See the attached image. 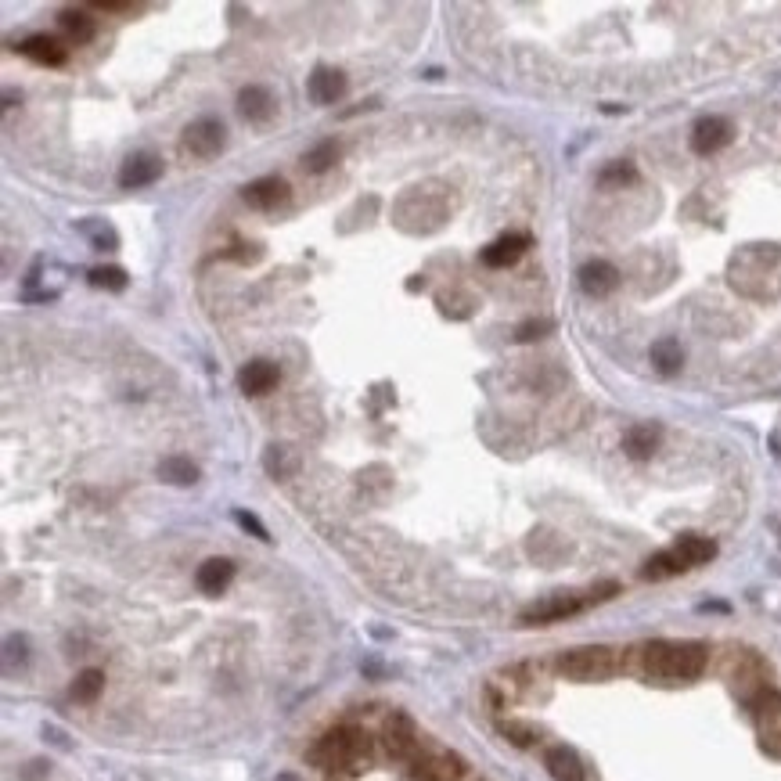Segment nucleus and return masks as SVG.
<instances>
[{
	"instance_id": "1",
	"label": "nucleus",
	"mask_w": 781,
	"mask_h": 781,
	"mask_svg": "<svg viewBox=\"0 0 781 781\" xmlns=\"http://www.w3.org/2000/svg\"><path fill=\"white\" fill-rule=\"evenodd\" d=\"M710 663L702 641H648L641 648V670L652 681H695Z\"/></svg>"
},
{
	"instance_id": "2",
	"label": "nucleus",
	"mask_w": 781,
	"mask_h": 781,
	"mask_svg": "<svg viewBox=\"0 0 781 781\" xmlns=\"http://www.w3.org/2000/svg\"><path fill=\"white\" fill-rule=\"evenodd\" d=\"M371 760V735L357 724H339L310 749V764L324 774H360Z\"/></svg>"
},
{
	"instance_id": "3",
	"label": "nucleus",
	"mask_w": 781,
	"mask_h": 781,
	"mask_svg": "<svg viewBox=\"0 0 781 781\" xmlns=\"http://www.w3.org/2000/svg\"><path fill=\"white\" fill-rule=\"evenodd\" d=\"M612 594H620V584H598L591 587L587 594H555V598H544V602L530 605V609L522 612L519 620L526 627H544V623H558V620H569L576 612L591 609V605L605 602Z\"/></svg>"
},
{
	"instance_id": "4",
	"label": "nucleus",
	"mask_w": 781,
	"mask_h": 781,
	"mask_svg": "<svg viewBox=\"0 0 781 781\" xmlns=\"http://www.w3.org/2000/svg\"><path fill=\"white\" fill-rule=\"evenodd\" d=\"M616 670H620V652L609 645H584L558 656V674L569 677V681H609Z\"/></svg>"
},
{
	"instance_id": "5",
	"label": "nucleus",
	"mask_w": 781,
	"mask_h": 781,
	"mask_svg": "<svg viewBox=\"0 0 781 781\" xmlns=\"http://www.w3.org/2000/svg\"><path fill=\"white\" fill-rule=\"evenodd\" d=\"M465 774V760L454 753H418L407 767L404 781H458Z\"/></svg>"
},
{
	"instance_id": "6",
	"label": "nucleus",
	"mask_w": 781,
	"mask_h": 781,
	"mask_svg": "<svg viewBox=\"0 0 781 781\" xmlns=\"http://www.w3.org/2000/svg\"><path fill=\"white\" fill-rule=\"evenodd\" d=\"M382 746L389 760H414L418 756V728L407 713H393L382 724Z\"/></svg>"
},
{
	"instance_id": "7",
	"label": "nucleus",
	"mask_w": 781,
	"mask_h": 781,
	"mask_svg": "<svg viewBox=\"0 0 781 781\" xmlns=\"http://www.w3.org/2000/svg\"><path fill=\"white\" fill-rule=\"evenodd\" d=\"M224 134L227 130L220 119L202 116L184 130V148H188L191 155H198V159H213V155H220V148H224Z\"/></svg>"
},
{
	"instance_id": "8",
	"label": "nucleus",
	"mask_w": 781,
	"mask_h": 781,
	"mask_svg": "<svg viewBox=\"0 0 781 781\" xmlns=\"http://www.w3.org/2000/svg\"><path fill=\"white\" fill-rule=\"evenodd\" d=\"M731 137H735V130H731L728 119L706 116L692 126V152L695 155H713V152H720V148H728Z\"/></svg>"
},
{
	"instance_id": "9",
	"label": "nucleus",
	"mask_w": 781,
	"mask_h": 781,
	"mask_svg": "<svg viewBox=\"0 0 781 781\" xmlns=\"http://www.w3.org/2000/svg\"><path fill=\"white\" fill-rule=\"evenodd\" d=\"M242 198L252 209L270 213V209H278L288 202V184L281 177H260V180H252V184H245Z\"/></svg>"
},
{
	"instance_id": "10",
	"label": "nucleus",
	"mask_w": 781,
	"mask_h": 781,
	"mask_svg": "<svg viewBox=\"0 0 781 781\" xmlns=\"http://www.w3.org/2000/svg\"><path fill=\"white\" fill-rule=\"evenodd\" d=\"M18 54H26L29 62H36V65H65L69 62V47H65L58 36H47V33L26 36V40L18 44Z\"/></svg>"
},
{
	"instance_id": "11",
	"label": "nucleus",
	"mask_w": 781,
	"mask_h": 781,
	"mask_svg": "<svg viewBox=\"0 0 781 781\" xmlns=\"http://www.w3.org/2000/svg\"><path fill=\"white\" fill-rule=\"evenodd\" d=\"M162 177V159L155 155H130L119 170V188L134 191V188H148Z\"/></svg>"
},
{
	"instance_id": "12",
	"label": "nucleus",
	"mask_w": 781,
	"mask_h": 781,
	"mask_svg": "<svg viewBox=\"0 0 781 781\" xmlns=\"http://www.w3.org/2000/svg\"><path fill=\"white\" fill-rule=\"evenodd\" d=\"M530 234H501L497 242H490L483 249V256L479 260L486 263V267H494V270H501V267H512L515 260H519L522 252L530 249Z\"/></svg>"
},
{
	"instance_id": "13",
	"label": "nucleus",
	"mask_w": 781,
	"mask_h": 781,
	"mask_svg": "<svg viewBox=\"0 0 781 781\" xmlns=\"http://www.w3.org/2000/svg\"><path fill=\"white\" fill-rule=\"evenodd\" d=\"M576 278H580V288H584L587 296L602 299V296H609L612 288L620 285V270L612 267V263H605V260H591V263L580 267Z\"/></svg>"
},
{
	"instance_id": "14",
	"label": "nucleus",
	"mask_w": 781,
	"mask_h": 781,
	"mask_svg": "<svg viewBox=\"0 0 781 781\" xmlns=\"http://www.w3.org/2000/svg\"><path fill=\"white\" fill-rule=\"evenodd\" d=\"M278 364L270 360H249L242 371H238V386H242L245 396H263L278 386Z\"/></svg>"
},
{
	"instance_id": "15",
	"label": "nucleus",
	"mask_w": 781,
	"mask_h": 781,
	"mask_svg": "<svg viewBox=\"0 0 781 781\" xmlns=\"http://www.w3.org/2000/svg\"><path fill=\"white\" fill-rule=\"evenodd\" d=\"M659 440H663V429H659L656 422H638V425H630L627 436H623V450H627V458L648 461L656 454Z\"/></svg>"
},
{
	"instance_id": "16",
	"label": "nucleus",
	"mask_w": 781,
	"mask_h": 781,
	"mask_svg": "<svg viewBox=\"0 0 781 781\" xmlns=\"http://www.w3.org/2000/svg\"><path fill=\"white\" fill-rule=\"evenodd\" d=\"M346 94V76L339 69H328V65H317L314 76H310V98L317 105H335V101Z\"/></svg>"
},
{
	"instance_id": "17",
	"label": "nucleus",
	"mask_w": 781,
	"mask_h": 781,
	"mask_svg": "<svg viewBox=\"0 0 781 781\" xmlns=\"http://www.w3.org/2000/svg\"><path fill=\"white\" fill-rule=\"evenodd\" d=\"M234 580V562L231 558H206L195 573V584L202 594H220Z\"/></svg>"
},
{
	"instance_id": "18",
	"label": "nucleus",
	"mask_w": 781,
	"mask_h": 781,
	"mask_svg": "<svg viewBox=\"0 0 781 781\" xmlns=\"http://www.w3.org/2000/svg\"><path fill=\"white\" fill-rule=\"evenodd\" d=\"M238 112H242L249 123H267V119L274 116V98H270V90L260 87V83L242 87L238 90Z\"/></svg>"
},
{
	"instance_id": "19",
	"label": "nucleus",
	"mask_w": 781,
	"mask_h": 781,
	"mask_svg": "<svg viewBox=\"0 0 781 781\" xmlns=\"http://www.w3.org/2000/svg\"><path fill=\"white\" fill-rule=\"evenodd\" d=\"M544 767L555 781H584V764L569 746H551L544 753Z\"/></svg>"
},
{
	"instance_id": "20",
	"label": "nucleus",
	"mask_w": 781,
	"mask_h": 781,
	"mask_svg": "<svg viewBox=\"0 0 781 781\" xmlns=\"http://www.w3.org/2000/svg\"><path fill=\"white\" fill-rule=\"evenodd\" d=\"M674 551L684 558V566H688V569L706 566V562H713V558H717V544H713L710 537H699V533H684V537H677Z\"/></svg>"
},
{
	"instance_id": "21",
	"label": "nucleus",
	"mask_w": 781,
	"mask_h": 781,
	"mask_svg": "<svg viewBox=\"0 0 781 781\" xmlns=\"http://www.w3.org/2000/svg\"><path fill=\"white\" fill-rule=\"evenodd\" d=\"M652 368L659 371L663 378H674L677 371H681V364H684V350H681V342L677 339H659V342H652Z\"/></svg>"
},
{
	"instance_id": "22",
	"label": "nucleus",
	"mask_w": 781,
	"mask_h": 781,
	"mask_svg": "<svg viewBox=\"0 0 781 781\" xmlns=\"http://www.w3.org/2000/svg\"><path fill=\"white\" fill-rule=\"evenodd\" d=\"M684 558L677 555L674 548H666L659 551V555H652L645 562V569H641V580H670V576H681L684 573Z\"/></svg>"
},
{
	"instance_id": "23",
	"label": "nucleus",
	"mask_w": 781,
	"mask_h": 781,
	"mask_svg": "<svg viewBox=\"0 0 781 781\" xmlns=\"http://www.w3.org/2000/svg\"><path fill=\"white\" fill-rule=\"evenodd\" d=\"M159 479L173 486H191L198 479V468L191 458H180V454H170V458L159 461Z\"/></svg>"
},
{
	"instance_id": "24",
	"label": "nucleus",
	"mask_w": 781,
	"mask_h": 781,
	"mask_svg": "<svg viewBox=\"0 0 781 781\" xmlns=\"http://www.w3.org/2000/svg\"><path fill=\"white\" fill-rule=\"evenodd\" d=\"M58 22H62V29L69 33V40H76V44H90L94 33H98L94 18H90L83 8H65L62 15H58Z\"/></svg>"
},
{
	"instance_id": "25",
	"label": "nucleus",
	"mask_w": 781,
	"mask_h": 781,
	"mask_svg": "<svg viewBox=\"0 0 781 781\" xmlns=\"http://www.w3.org/2000/svg\"><path fill=\"white\" fill-rule=\"evenodd\" d=\"M101 688H105V674H101L98 666H90V670H83V674L72 681V699L94 702L101 695Z\"/></svg>"
},
{
	"instance_id": "26",
	"label": "nucleus",
	"mask_w": 781,
	"mask_h": 781,
	"mask_svg": "<svg viewBox=\"0 0 781 781\" xmlns=\"http://www.w3.org/2000/svg\"><path fill=\"white\" fill-rule=\"evenodd\" d=\"M634 180H638V170H634V162H627V159L609 162V166L598 173V184H602V188H627Z\"/></svg>"
},
{
	"instance_id": "27",
	"label": "nucleus",
	"mask_w": 781,
	"mask_h": 781,
	"mask_svg": "<svg viewBox=\"0 0 781 781\" xmlns=\"http://www.w3.org/2000/svg\"><path fill=\"white\" fill-rule=\"evenodd\" d=\"M335 159H339V144H335V141H321L317 148H310V152L303 155V170L306 173H324Z\"/></svg>"
},
{
	"instance_id": "28",
	"label": "nucleus",
	"mask_w": 781,
	"mask_h": 781,
	"mask_svg": "<svg viewBox=\"0 0 781 781\" xmlns=\"http://www.w3.org/2000/svg\"><path fill=\"white\" fill-rule=\"evenodd\" d=\"M90 285H94V288H108V292H123V288H126V270L123 267L90 270Z\"/></svg>"
},
{
	"instance_id": "29",
	"label": "nucleus",
	"mask_w": 781,
	"mask_h": 781,
	"mask_svg": "<svg viewBox=\"0 0 781 781\" xmlns=\"http://www.w3.org/2000/svg\"><path fill=\"white\" fill-rule=\"evenodd\" d=\"M551 328H555V324H551V321H544V317H540V321H526V324H519V328H515V339H519V342L544 339V335H548Z\"/></svg>"
},
{
	"instance_id": "30",
	"label": "nucleus",
	"mask_w": 781,
	"mask_h": 781,
	"mask_svg": "<svg viewBox=\"0 0 781 781\" xmlns=\"http://www.w3.org/2000/svg\"><path fill=\"white\" fill-rule=\"evenodd\" d=\"M234 522H238V526H242V530H245V533H252V537H260V540H270L267 526H263V522H260V519H256V515H252V512H242V508H238V512H234Z\"/></svg>"
},
{
	"instance_id": "31",
	"label": "nucleus",
	"mask_w": 781,
	"mask_h": 781,
	"mask_svg": "<svg viewBox=\"0 0 781 781\" xmlns=\"http://www.w3.org/2000/svg\"><path fill=\"white\" fill-rule=\"evenodd\" d=\"M501 731H504L508 738H512L515 746H533V742H537V731H533V728H522V724H512V720H508V724H501Z\"/></svg>"
},
{
	"instance_id": "32",
	"label": "nucleus",
	"mask_w": 781,
	"mask_h": 781,
	"mask_svg": "<svg viewBox=\"0 0 781 781\" xmlns=\"http://www.w3.org/2000/svg\"><path fill=\"white\" fill-rule=\"evenodd\" d=\"M98 11H108V15H134L137 4H112V0H101V4H94Z\"/></svg>"
},
{
	"instance_id": "33",
	"label": "nucleus",
	"mask_w": 781,
	"mask_h": 781,
	"mask_svg": "<svg viewBox=\"0 0 781 781\" xmlns=\"http://www.w3.org/2000/svg\"><path fill=\"white\" fill-rule=\"evenodd\" d=\"M278 781H299L296 774H278Z\"/></svg>"
}]
</instances>
